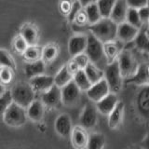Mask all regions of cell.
Here are the masks:
<instances>
[{
	"label": "cell",
	"mask_w": 149,
	"mask_h": 149,
	"mask_svg": "<svg viewBox=\"0 0 149 149\" xmlns=\"http://www.w3.org/2000/svg\"><path fill=\"white\" fill-rule=\"evenodd\" d=\"M104 78L109 87L110 92L118 93L120 91L123 85V77L116 59L107 64L104 69Z\"/></svg>",
	"instance_id": "cell-4"
},
{
	"label": "cell",
	"mask_w": 149,
	"mask_h": 149,
	"mask_svg": "<svg viewBox=\"0 0 149 149\" xmlns=\"http://www.w3.org/2000/svg\"><path fill=\"white\" fill-rule=\"evenodd\" d=\"M73 60L76 62V63L78 65V67L80 69H84L87 66V64L90 63V60H88V56L85 52L79 53L76 56H74Z\"/></svg>",
	"instance_id": "cell-40"
},
{
	"label": "cell",
	"mask_w": 149,
	"mask_h": 149,
	"mask_svg": "<svg viewBox=\"0 0 149 149\" xmlns=\"http://www.w3.org/2000/svg\"><path fill=\"white\" fill-rule=\"evenodd\" d=\"M87 45V36L79 34L73 36L68 42V51L69 54L74 57L79 53L85 51Z\"/></svg>",
	"instance_id": "cell-18"
},
{
	"label": "cell",
	"mask_w": 149,
	"mask_h": 149,
	"mask_svg": "<svg viewBox=\"0 0 149 149\" xmlns=\"http://www.w3.org/2000/svg\"><path fill=\"white\" fill-rule=\"evenodd\" d=\"M44 104L40 100L35 99L31 104L28 105L25 110H26V115L27 118L31 119L34 122H39L42 120L44 116Z\"/></svg>",
	"instance_id": "cell-21"
},
{
	"label": "cell",
	"mask_w": 149,
	"mask_h": 149,
	"mask_svg": "<svg viewBox=\"0 0 149 149\" xmlns=\"http://www.w3.org/2000/svg\"><path fill=\"white\" fill-rule=\"evenodd\" d=\"M118 24L110 18H102L97 22L90 24L88 30L102 43L115 40L116 38Z\"/></svg>",
	"instance_id": "cell-1"
},
{
	"label": "cell",
	"mask_w": 149,
	"mask_h": 149,
	"mask_svg": "<svg viewBox=\"0 0 149 149\" xmlns=\"http://www.w3.org/2000/svg\"><path fill=\"white\" fill-rule=\"evenodd\" d=\"M128 8L129 7L126 3V0H116L113 8H112L109 18L113 22H115L116 24L124 22L126 21Z\"/></svg>",
	"instance_id": "cell-20"
},
{
	"label": "cell",
	"mask_w": 149,
	"mask_h": 149,
	"mask_svg": "<svg viewBox=\"0 0 149 149\" xmlns=\"http://www.w3.org/2000/svg\"><path fill=\"white\" fill-rule=\"evenodd\" d=\"M116 0H97L96 5L102 18H109Z\"/></svg>",
	"instance_id": "cell-32"
},
{
	"label": "cell",
	"mask_w": 149,
	"mask_h": 149,
	"mask_svg": "<svg viewBox=\"0 0 149 149\" xmlns=\"http://www.w3.org/2000/svg\"><path fill=\"white\" fill-rule=\"evenodd\" d=\"M54 129L59 136L63 138L69 137L73 129L72 119L70 116L68 114H61L58 116L57 118L55 119Z\"/></svg>",
	"instance_id": "cell-12"
},
{
	"label": "cell",
	"mask_w": 149,
	"mask_h": 149,
	"mask_svg": "<svg viewBox=\"0 0 149 149\" xmlns=\"http://www.w3.org/2000/svg\"><path fill=\"white\" fill-rule=\"evenodd\" d=\"M138 31L139 28L130 25L127 22H121L118 24V28H116V38L122 43H130L133 41Z\"/></svg>",
	"instance_id": "cell-11"
},
{
	"label": "cell",
	"mask_w": 149,
	"mask_h": 149,
	"mask_svg": "<svg viewBox=\"0 0 149 149\" xmlns=\"http://www.w3.org/2000/svg\"><path fill=\"white\" fill-rule=\"evenodd\" d=\"M58 56V48L55 44H48L41 49V60L44 63L52 62Z\"/></svg>",
	"instance_id": "cell-30"
},
{
	"label": "cell",
	"mask_w": 149,
	"mask_h": 149,
	"mask_svg": "<svg viewBox=\"0 0 149 149\" xmlns=\"http://www.w3.org/2000/svg\"><path fill=\"white\" fill-rule=\"evenodd\" d=\"M23 58H24L28 63L35 62V61L41 59V49L36 47V45L28 46L27 49L22 53Z\"/></svg>",
	"instance_id": "cell-33"
},
{
	"label": "cell",
	"mask_w": 149,
	"mask_h": 149,
	"mask_svg": "<svg viewBox=\"0 0 149 149\" xmlns=\"http://www.w3.org/2000/svg\"><path fill=\"white\" fill-rule=\"evenodd\" d=\"M13 71L14 70L8 67L0 66V83L4 86L10 84L13 80Z\"/></svg>",
	"instance_id": "cell-36"
},
{
	"label": "cell",
	"mask_w": 149,
	"mask_h": 149,
	"mask_svg": "<svg viewBox=\"0 0 149 149\" xmlns=\"http://www.w3.org/2000/svg\"><path fill=\"white\" fill-rule=\"evenodd\" d=\"M72 7V3L69 0H62L60 3V10L63 15H68V13L70 11Z\"/></svg>",
	"instance_id": "cell-44"
},
{
	"label": "cell",
	"mask_w": 149,
	"mask_h": 149,
	"mask_svg": "<svg viewBox=\"0 0 149 149\" xmlns=\"http://www.w3.org/2000/svg\"><path fill=\"white\" fill-rule=\"evenodd\" d=\"M5 91H6V88H5V86L3 85V84L0 83V96H1Z\"/></svg>",
	"instance_id": "cell-47"
},
{
	"label": "cell",
	"mask_w": 149,
	"mask_h": 149,
	"mask_svg": "<svg viewBox=\"0 0 149 149\" xmlns=\"http://www.w3.org/2000/svg\"><path fill=\"white\" fill-rule=\"evenodd\" d=\"M84 11H85L87 18H88V22L90 24H93V23L97 22L99 20L102 19V16L100 14L99 9H98V7L96 3H92L86 6L84 8Z\"/></svg>",
	"instance_id": "cell-31"
},
{
	"label": "cell",
	"mask_w": 149,
	"mask_h": 149,
	"mask_svg": "<svg viewBox=\"0 0 149 149\" xmlns=\"http://www.w3.org/2000/svg\"><path fill=\"white\" fill-rule=\"evenodd\" d=\"M65 65H66V67H67V69H68V71H69L70 73H71V74H73V76L78 71L79 69H80V68L78 67V65L76 63V62H74V61L73 59H72V60H70L69 62H68L66 64H65Z\"/></svg>",
	"instance_id": "cell-45"
},
{
	"label": "cell",
	"mask_w": 149,
	"mask_h": 149,
	"mask_svg": "<svg viewBox=\"0 0 149 149\" xmlns=\"http://www.w3.org/2000/svg\"><path fill=\"white\" fill-rule=\"evenodd\" d=\"M28 44L27 42L22 38V36L21 35H18L17 36L14 37L13 39V48L17 52L22 54L24 52V50L27 49Z\"/></svg>",
	"instance_id": "cell-38"
},
{
	"label": "cell",
	"mask_w": 149,
	"mask_h": 149,
	"mask_svg": "<svg viewBox=\"0 0 149 149\" xmlns=\"http://www.w3.org/2000/svg\"><path fill=\"white\" fill-rule=\"evenodd\" d=\"M105 137L101 132H93L88 135L86 149H104L105 146Z\"/></svg>",
	"instance_id": "cell-27"
},
{
	"label": "cell",
	"mask_w": 149,
	"mask_h": 149,
	"mask_svg": "<svg viewBox=\"0 0 149 149\" xmlns=\"http://www.w3.org/2000/svg\"><path fill=\"white\" fill-rule=\"evenodd\" d=\"M29 85L35 92H44L54 85L53 77L48 74H38V76L30 78Z\"/></svg>",
	"instance_id": "cell-16"
},
{
	"label": "cell",
	"mask_w": 149,
	"mask_h": 149,
	"mask_svg": "<svg viewBox=\"0 0 149 149\" xmlns=\"http://www.w3.org/2000/svg\"><path fill=\"white\" fill-rule=\"evenodd\" d=\"M136 106L139 114L146 119L149 116V87L142 86L136 97Z\"/></svg>",
	"instance_id": "cell-14"
},
{
	"label": "cell",
	"mask_w": 149,
	"mask_h": 149,
	"mask_svg": "<svg viewBox=\"0 0 149 149\" xmlns=\"http://www.w3.org/2000/svg\"><path fill=\"white\" fill-rule=\"evenodd\" d=\"M130 25H132L136 28H141L143 23L142 22L141 19L139 17L138 10L135 8H129L127 11V15H126V21Z\"/></svg>",
	"instance_id": "cell-35"
},
{
	"label": "cell",
	"mask_w": 149,
	"mask_h": 149,
	"mask_svg": "<svg viewBox=\"0 0 149 149\" xmlns=\"http://www.w3.org/2000/svg\"><path fill=\"white\" fill-rule=\"evenodd\" d=\"M78 1L82 6V8H85L86 6H88V5H90V4L96 3L97 0H78Z\"/></svg>",
	"instance_id": "cell-46"
},
{
	"label": "cell",
	"mask_w": 149,
	"mask_h": 149,
	"mask_svg": "<svg viewBox=\"0 0 149 149\" xmlns=\"http://www.w3.org/2000/svg\"><path fill=\"white\" fill-rule=\"evenodd\" d=\"M133 45L134 47L141 50L144 51V52H147L148 50V43H149V36H148V27H147V23L142 25L141 28H139V31L137 33L136 36L133 39Z\"/></svg>",
	"instance_id": "cell-23"
},
{
	"label": "cell",
	"mask_w": 149,
	"mask_h": 149,
	"mask_svg": "<svg viewBox=\"0 0 149 149\" xmlns=\"http://www.w3.org/2000/svg\"><path fill=\"white\" fill-rule=\"evenodd\" d=\"M132 149H143V147H134V148H132Z\"/></svg>",
	"instance_id": "cell-48"
},
{
	"label": "cell",
	"mask_w": 149,
	"mask_h": 149,
	"mask_svg": "<svg viewBox=\"0 0 149 149\" xmlns=\"http://www.w3.org/2000/svg\"><path fill=\"white\" fill-rule=\"evenodd\" d=\"M124 111H125V106L122 102H118L115 108L110 112L108 115V127L110 130H116L118 129L121 125L124 118Z\"/></svg>",
	"instance_id": "cell-19"
},
{
	"label": "cell",
	"mask_w": 149,
	"mask_h": 149,
	"mask_svg": "<svg viewBox=\"0 0 149 149\" xmlns=\"http://www.w3.org/2000/svg\"><path fill=\"white\" fill-rule=\"evenodd\" d=\"M73 74L68 71V69L66 67V65L60 69V71L56 74V76L53 77L54 80V85H56L59 88H62L63 86L66 85L67 83L73 80Z\"/></svg>",
	"instance_id": "cell-28"
},
{
	"label": "cell",
	"mask_w": 149,
	"mask_h": 149,
	"mask_svg": "<svg viewBox=\"0 0 149 149\" xmlns=\"http://www.w3.org/2000/svg\"><path fill=\"white\" fill-rule=\"evenodd\" d=\"M83 8L82 6L80 5V3H79V1H76V2H74L72 3V7H71V9H70V11L68 13V19H69V21L70 22H73L74 20V16L77 15V14Z\"/></svg>",
	"instance_id": "cell-41"
},
{
	"label": "cell",
	"mask_w": 149,
	"mask_h": 149,
	"mask_svg": "<svg viewBox=\"0 0 149 149\" xmlns=\"http://www.w3.org/2000/svg\"><path fill=\"white\" fill-rule=\"evenodd\" d=\"M126 3L129 8L135 9L148 6V0H126Z\"/></svg>",
	"instance_id": "cell-42"
},
{
	"label": "cell",
	"mask_w": 149,
	"mask_h": 149,
	"mask_svg": "<svg viewBox=\"0 0 149 149\" xmlns=\"http://www.w3.org/2000/svg\"><path fill=\"white\" fill-rule=\"evenodd\" d=\"M122 42H118L115 40L105 42V43H102L104 46V52L105 55V58L107 61V64L113 62L114 60L118 58V56L119 52L122 50V45H121Z\"/></svg>",
	"instance_id": "cell-22"
},
{
	"label": "cell",
	"mask_w": 149,
	"mask_h": 149,
	"mask_svg": "<svg viewBox=\"0 0 149 149\" xmlns=\"http://www.w3.org/2000/svg\"><path fill=\"white\" fill-rule=\"evenodd\" d=\"M86 92L88 99L94 102H97L98 101H100L104 96L108 94L110 92V90L105 79L102 78L100 81H98L94 84H91V86Z\"/></svg>",
	"instance_id": "cell-10"
},
{
	"label": "cell",
	"mask_w": 149,
	"mask_h": 149,
	"mask_svg": "<svg viewBox=\"0 0 149 149\" xmlns=\"http://www.w3.org/2000/svg\"><path fill=\"white\" fill-rule=\"evenodd\" d=\"M41 102H43L44 106L53 107L58 106L62 102V97H61V88L56 85L51 86L49 90L43 92L41 98Z\"/></svg>",
	"instance_id": "cell-13"
},
{
	"label": "cell",
	"mask_w": 149,
	"mask_h": 149,
	"mask_svg": "<svg viewBox=\"0 0 149 149\" xmlns=\"http://www.w3.org/2000/svg\"><path fill=\"white\" fill-rule=\"evenodd\" d=\"M119 101L116 93L109 92L106 96H104L102 99L100 101H98L96 102V109L98 112H100L101 114L108 116L110 114V112L115 108V106L116 105Z\"/></svg>",
	"instance_id": "cell-17"
},
{
	"label": "cell",
	"mask_w": 149,
	"mask_h": 149,
	"mask_svg": "<svg viewBox=\"0 0 149 149\" xmlns=\"http://www.w3.org/2000/svg\"><path fill=\"white\" fill-rule=\"evenodd\" d=\"M0 66L8 67L12 70H15L16 63L11 54L4 49H0Z\"/></svg>",
	"instance_id": "cell-34"
},
{
	"label": "cell",
	"mask_w": 149,
	"mask_h": 149,
	"mask_svg": "<svg viewBox=\"0 0 149 149\" xmlns=\"http://www.w3.org/2000/svg\"><path fill=\"white\" fill-rule=\"evenodd\" d=\"M81 91L73 80L61 88V97L62 102L66 106L74 105L78 102Z\"/></svg>",
	"instance_id": "cell-7"
},
{
	"label": "cell",
	"mask_w": 149,
	"mask_h": 149,
	"mask_svg": "<svg viewBox=\"0 0 149 149\" xmlns=\"http://www.w3.org/2000/svg\"><path fill=\"white\" fill-rule=\"evenodd\" d=\"M98 122V111L96 106L92 104H87L84 106L83 111L79 118L80 126L86 130L93 129Z\"/></svg>",
	"instance_id": "cell-8"
},
{
	"label": "cell",
	"mask_w": 149,
	"mask_h": 149,
	"mask_svg": "<svg viewBox=\"0 0 149 149\" xmlns=\"http://www.w3.org/2000/svg\"><path fill=\"white\" fill-rule=\"evenodd\" d=\"M137 10H138L139 17H140V19H141L142 22L143 23H147L148 19H149V8H148V6L140 8L137 9Z\"/></svg>",
	"instance_id": "cell-43"
},
{
	"label": "cell",
	"mask_w": 149,
	"mask_h": 149,
	"mask_svg": "<svg viewBox=\"0 0 149 149\" xmlns=\"http://www.w3.org/2000/svg\"><path fill=\"white\" fill-rule=\"evenodd\" d=\"M12 102L13 101L10 94V91H6L0 96V118H2L5 111L7 110V108Z\"/></svg>",
	"instance_id": "cell-37"
},
{
	"label": "cell",
	"mask_w": 149,
	"mask_h": 149,
	"mask_svg": "<svg viewBox=\"0 0 149 149\" xmlns=\"http://www.w3.org/2000/svg\"><path fill=\"white\" fill-rule=\"evenodd\" d=\"M88 134L85 128L81 127L80 125L73 127L72 132L70 133V140L74 149H86Z\"/></svg>",
	"instance_id": "cell-9"
},
{
	"label": "cell",
	"mask_w": 149,
	"mask_h": 149,
	"mask_svg": "<svg viewBox=\"0 0 149 149\" xmlns=\"http://www.w3.org/2000/svg\"><path fill=\"white\" fill-rule=\"evenodd\" d=\"M126 83L135 84L138 86H146L149 83V67L147 63L139 64L137 70L132 77L126 79Z\"/></svg>",
	"instance_id": "cell-15"
},
{
	"label": "cell",
	"mask_w": 149,
	"mask_h": 149,
	"mask_svg": "<svg viewBox=\"0 0 149 149\" xmlns=\"http://www.w3.org/2000/svg\"><path fill=\"white\" fill-rule=\"evenodd\" d=\"M83 70L91 84H94L104 78V70L97 67L95 64H93L91 63H88L87 64V66Z\"/></svg>",
	"instance_id": "cell-26"
},
{
	"label": "cell",
	"mask_w": 149,
	"mask_h": 149,
	"mask_svg": "<svg viewBox=\"0 0 149 149\" xmlns=\"http://www.w3.org/2000/svg\"><path fill=\"white\" fill-rule=\"evenodd\" d=\"M45 63L40 60L35 61V62L28 63L24 68L25 74L28 78H32L34 77L38 76V74H42L45 73Z\"/></svg>",
	"instance_id": "cell-25"
},
{
	"label": "cell",
	"mask_w": 149,
	"mask_h": 149,
	"mask_svg": "<svg viewBox=\"0 0 149 149\" xmlns=\"http://www.w3.org/2000/svg\"><path fill=\"white\" fill-rule=\"evenodd\" d=\"M116 60H118L119 70L123 79H127L132 77L139 66L134 55L130 49H123L119 52Z\"/></svg>",
	"instance_id": "cell-6"
},
{
	"label": "cell",
	"mask_w": 149,
	"mask_h": 149,
	"mask_svg": "<svg viewBox=\"0 0 149 149\" xmlns=\"http://www.w3.org/2000/svg\"><path fill=\"white\" fill-rule=\"evenodd\" d=\"M73 81L76 83V85L81 91H87L91 86V81L88 80V77L86 76L83 69H79L78 71L74 74Z\"/></svg>",
	"instance_id": "cell-29"
},
{
	"label": "cell",
	"mask_w": 149,
	"mask_h": 149,
	"mask_svg": "<svg viewBox=\"0 0 149 149\" xmlns=\"http://www.w3.org/2000/svg\"><path fill=\"white\" fill-rule=\"evenodd\" d=\"M5 124L10 128H21L26 123L27 115L25 108L12 102L2 116Z\"/></svg>",
	"instance_id": "cell-3"
},
{
	"label": "cell",
	"mask_w": 149,
	"mask_h": 149,
	"mask_svg": "<svg viewBox=\"0 0 149 149\" xmlns=\"http://www.w3.org/2000/svg\"><path fill=\"white\" fill-rule=\"evenodd\" d=\"M73 22L74 23V25L77 26V27H84L88 22V18L84 9L82 8L80 11H79L76 16H74Z\"/></svg>",
	"instance_id": "cell-39"
},
{
	"label": "cell",
	"mask_w": 149,
	"mask_h": 149,
	"mask_svg": "<svg viewBox=\"0 0 149 149\" xmlns=\"http://www.w3.org/2000/svg\"><path fill=\"white\" fill-rule=\"evenodd\" d=\"M20 35L22 36V38L24 39L28 46L36 45L37 40H38V30L37 28L32 24V23H25L21 28Z\"/></svg>",
	"instance_id": "cell-24"
},
{
	"label": "cell",
	"mask_w": 149,
	"mask_h": 149,
	"mask_svg": "<svg viewBox=\"0 0 149 149\" xmlns=\"http://www.w3.org/2000/svg\"><path fill=\"white\" fill-rule=\"evenodd\" d=\"M35 93L29 83H19L10 91L12 101L23 108H26L35 100Z\"/></svg>",
	"instance_id": "cell-5"
},
{
	"label": "cell",
	"mask_w": 149,
	"mask_h": 149,
	"mask_svg": "<svg viewBox=\"0 0 149 149\" xmlns=\"http://www.w3.org/2000/svg\"><path fill=\"white\" fill-rule=\"evenodd\" d=\"M84 52L87 54L90 63L95 64L102 70L105 68L107 61L104 52V46L102 42L98 40L91 33L87 36V45Z\"/></svg>",
	"instance_id": "cell-2"
}]
</instances>
